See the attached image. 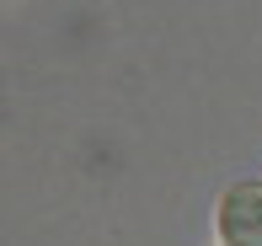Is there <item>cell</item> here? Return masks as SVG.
Listing matches in <instances>:
<instances>
[{"instance_id":"obj_1","label":"cell","mask_w":262,"mask_h":246,"mask_svg":"<svg viewBox=\"0 0 262 246\" xmlns=\"http://www.w3.org/2000/svg\"><path fill=\"white\" fill-rule=\"evenodd\" d=\"M214 225L225 246H262V182H235L220 198Z\"/></svg>"}]
</instances>
